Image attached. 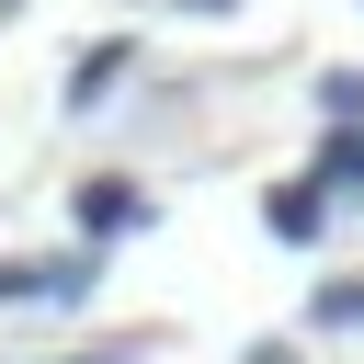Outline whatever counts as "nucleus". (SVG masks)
I'll use <instances>...</instances> for the list:
<instances>
[{"mask_svg":"<svg viewBox=\"0 0 364 364\" xmlns=\"http://www.w3.org/2000/svg\"><path fill=\"white\" fill-rule=\"evenodd\" d=\"M318 102H330V125H353V114H364V68H330V80H318Z\"/></svg>","mask_w":364,"mask_h":364,"instance_id":"nucleus-5","label":"nucleus"},{"mask_svg":"<svg viewBox=\"0 0 364 364\" xmlns=\"http://www.w3.org/2000/svg\"><path fill=\"white\" fill-rule=\"evenodd\" d=\"M262 228H273V239H318V228H330V193H318V171H307V182H273Z\"/></svg>","mask_w":364,"mask_h":364,"instance_id":"nucleus-2","label":"nucleus"},{"mask_svg":"<svg viewBox=\"0 0 364 364\" xmlns=\"http://www.w3.org/2000/svg\"><path fill=\"white\" fill-rule=\"evenodd\" d=\"M68 364H136V353H125V341H114V353H68Z\"/></svg>","mask_w":364,"mask_h":364,"instance_id":"nucleus-9","label":"nucleus"},{"mask_svg":"<svg viewBox=\"0 0 364 364\" xmlns=\"http://www.w3.org/2000/svg\"><path fill=\"white\" fill-rule=\"evenodd\" d=\"M318 330H364V284H330L318 296Z\"/></svg>","mask_w":364,"mask_h":364,"instance_id":"nucleus-7","label":"nucleus"},{"mask_svg":"<svg viewBox=\"0 0 364 364\" xmlns=\"http://www.w3.org/2000/svg\"><path fill=\"white\" fill-rule=\"evenodd\" d=\"M182 11H228V0H182Z\"/></svg>","mask_w":364,"mask_h":364,"instance_id":"nucleus-10","label":"nucleus"},{"mask_svg":"<svg viewBox=\"0 0 364 364\" xmlns=\"http://www.w3.org/2000/svg\"><path fill=\"white\" fill-rule=\"evenodd\" d=\"M91 296V250H57V262H0V307H80Z\"/></svg>","mask_w":364,"mask_h":364,"instance_id":"nucleus-1","label":"nucleus"},{"mask_svg":"<svg viewBox=\"0 0 364 364\" xmlns=\"http://www.w3.org/2000/svg\"><path fill=\"white\" fill-rule=\"evenodd\" d=\"M125 57H136V46H125V34H114V46H91V57H80V68H68V102H102V91H114V80H125Z\"/></svg>","mask_w":364,"mask_h":364,"instance_id":"nucleus-4","label":"nucleus"},{"mask_svg":"<svg viewBox=\"0 0 364 364\" xmlns=\"http://www.w3.org/2000/svg\"><path fill=\"white\" fill-rule=\"evenodd\" d=\"M136 216H148V193H136V182H80V228H91V239H125Z\"/></svg>","mask_w":364,"mask_h":364,"instance_id":"nucleus-3","label":"nucleus"},{"mask_svg":"<svg viewBox=\"0 0 364 364\" xmlns=\"http://www.w3.org/2000/svg\"><path fill=\"white\" fill-rule=\"evenodd\" d=\"M318 182H364V136H353V125H341V136L318 148Z\"/></svg>","mask_w":364,"mask_h":364,"instance_id":"nucleus-6","label":"nucleus"},{"mask_svg":"<svg viewBox=\"0 0 364 364\" xmlns=\"http://www.w3.org/2000/svg\"><path fill=\"white\" fill-rule=\"evenodd\" d=\"M250 364H296V341H250Z\"/></svg>","mask_w":364,"mask_h":364,"instance_id":"nucleus-8","label":"nucleus"}]
</instances>
